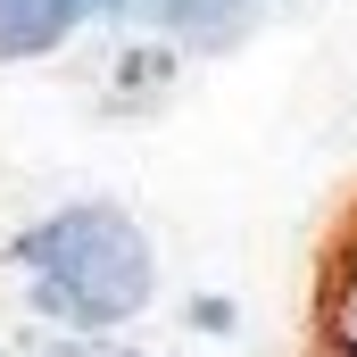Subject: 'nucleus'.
Wrapping results in <instances>:
<instances>
[{
  "instance_id": "1",
  "label": "nucleus",
  "mask_w": 357,
  "mask_h": 357,
  "mask_svg": "<svg viewBox=\"0 0 357 357\" xmlns=\"http://www.w3.org/2000/svg\"><path fill=\"white\" fill-rule=\"evenodd\" d=\"M17 266L33 274V299L59 324H84V333L142 316V299L158 282L142 225L116 216V208H59V216H42L17 241Z\"/></svg>"
},
{
  "instance_id": "2",
  "label": "nucleus",
  "mask_w": 357,
  "mask_h": 357,
  "mask_svg": "<svg viewBox=\"0 0 357 357\" xmlns=\"http://www.w3.org/2000/svg\"><path fill=\"white\" fill-rule=\"evenodd\" d=\"M91 0H0V50L25 59V50H50Z\"/></svg>"
},
{
  "instance_id": "3",
  "label": "nucleus",
  "mask_w": 357,
  "mask_h": 357,
  "mask_svg": "<svg viewBox=\"0 0 357 357\" xmlns=\"http://www.w3.org/2000/svg\"><path fill=\"white\" fill-rule=\"evenodd\" d=\"M324 357H357V233L333 258V291H324Z\"/></svg>"
},
{
  "instance_id": "4",
  "label": "nucleus",
  "mask_w": 357,
  "mask_h": 357,
  "mask_svg": "<svg viewBox=\"0 0 357 357\" xmlns=\"http://www.w3.org/2000/svg\"><path fill=\"white\" fill-rule=\"evenodd\" d=\"M91 8H100V0H91Z\"/></svg>"
}]
</instances>
